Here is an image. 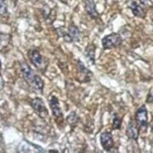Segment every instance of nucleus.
<instances>
[{
	"label": "nucleus",
	"mask_w": 153,
	"mask_h": 153,
	"mask_svg": "<svg viewBox=\"0 0 153 153\" xmlns=\"http://www.w3.org/2000/svg\"><path fill=\"white\" fill-rule=\"evenodd\" d=\"M20 69L23 76V79H25L27 84L29 86V88L33 91L39 94H43L45 83L44 80L41 79V76L35 74L34 71L31 69V67L28 65L26 62H23L20 63Z\"/></svg>",
	"instance_id": "obj_1"
},
{
	"label": "nucleus",
	"mask_w": 153,
	"mask_h": 153,
	"mask_svg": "<svg viewBox=\"0 0 153 153\" xmlns=\"http://www.w3.org/2000/svg\"><path fill=\"white\" fill-rule=\"evenodd\" d=\"M28 59L40 71L45 72L48 67V61L46 60V58L41 55V53L37 49H30L28 51Z\"/></svg>",
	"instance_id": "obj_2"
},
{
	"label": "nucleus",
	"mask_w": 153,
	"mask_h": 153,
	"mask_svg": "<svg viewBox=\"0 0 153 153\" xmlns=\"http://www.w3.org/2000/svg\"><path fill=\"white\" fill-rule=\"evenodd\" d=\"M102 48L103 49H111L120 46L122 45V37L118 33H111L102 39Z\"/></svg>",
	"instance_id": "obj_3"
},
{
	"label": "nucleus",
	"mask_w": 153,
	"mask_h": 153,
	"mask_svg": "<svg viewBox=\"0 0 153 153\" xmlns=\"http://www.w3.org/2000/svg\"><path fill=\"white\" fill-rule=\"evenodd\" d=\"M135 121L138 125L139 128L146 131L149 128V117H148V110L146 106L143 105L136 111L135 113Z\"/></svg>",
	"instance_id": "obj_4"
},
{
	"label": "nucleus",
	"mask_w": 153,
	"mask_h": 153,
	"mask_svg": "<svg viewBox=\"0 0 153 153\" xmlns=\"http://www.w3.org/2000/svg\"><path fill=\"white\" fill-rule=\"evenodd\" d=\"M30 106L33 109V111L36 113V114L40 117V118L45 119L46 117H48V111L46 109L45 102L43 101L42 98L40 97H35L33 99H31L30 101Z\"/></svg>",
	"instance_id": "obj_5"
},
{
	"label": "nucleus",
	"mask_w": 153,
	"mask_h": 153,
	"mask_svg": "<svg viewBox=\"0 0 153 153\" xmlns=\"http://www.w3.org/2000/svg\"><path fill=\"white\" fill-rule=\"evenodd\" d=\"M92 76L93 73L85 67L83 63L79 61L78 63H76V78H78V80L86 83V82H89L91 80Z\"/></svg>",
	"instance_id": "obj_6"
},
{
	"label": "nucleus",
	"mask_w": 153,
	"mask_h": 153,
	"mask_svg": "<svg viewBox=\"0 0 153 153\" xmlns=\"http://www.w3.org/2000/svg\"><path fill=\"white\" fill-rule=\"evenodd\" d=\"M48 101L50 104V108L52 111V114L55 118L58 119H62V111L60 107V102H59V99L55 96H51L48 98Z\"/></svg>",
	"instance_id": "obj_7"
},
{
	"label": "nucleus",
	"mask_w": 153,
	"mask_h": 153,
	"mask_svg": "<svg viewBox=\"0 0 153 153\" xmlns=\"http://www.w3.org/2000/svg\"><path fill=\"white\" fill-rule=\"evenodd\" d=\"M100 143L102 148L106 151H111V149H113V148L114 146V141L111 133L109 131L102 132L100 135Z\"/></svg>",
	"instance_id": "obj_8"
},
{
	"label": "nucleus",
	"mask_w": 153,
	"mask_h": 153,
	"mask_svg": "<svg viewBox=\"0 0 153 153\" xmlns=\"http://www.w3.org/2000/svg\"><path fill=\"white\" fill-rule=\"evenodd\" d=\"M139 131L140 128L138 125L136 124V121H133L131 119V121L128 122L127 129H126V135L128 139H131L134 141H137L139 137Z\"/></svg>",
	"instance_id": "obj_9"
},
{
	"label": "nucleus",
	"mask_w": 153,
	"mask_h": 153,
	"mask_svg": "<svg viewBox=\"0 0 153 153\" xmlns=\"http://www.w3.org/2000/svg\"><path fill=\"white\" fill-rule=\"evenodd\" d=\"M128 8L134 16L139 17V18H145L146 17V10L141 4H138L135 1H131L128 3Z\"/></svg>",
	"instance_id": "obj_10"
},
{
	"label": "nucleus",
	"mask_w": 153,
	"mask_h": 153,
	"mask_svg": "<svg viewBox=\"0 0 153 153\" xmlns=\"http://www.w3.org/2000/svg\"><path fill=\"white\" fill-rule=\"evenodd\" d=\"M84 9L87 14L89 15L92 19L98 18V13L96 8V3L94 0H84Z\"/></svg>",
	"instance_id": "obj_11"
},
{
	"label": "nucleus",
	"mask_w": 153,
	"mask_h": 153,
	"mask_svg": "<svg viewBox=\"0 0 153 153\" xmlns=\"http://www.w3.org/2000/svg\"><path fill=\"white\" fill-rule=\"evenodd\" d=\"M67 31H68L70 38H71V40H72V42H79V41L80 40L79 29L76 25H74V24L70 25L67 28Z\"/></svg>",
	"instance_id": "obj_12"
},
{
	"label": "nucleus",
	"mask_w": 153,
	"mask_h": 153,
	"mask_svg": "<svg viewBox=\"0 0 153 153\" xmlns=\"http://www.w3.org/2000/svg\"><path fill=\"white\" fill-rule=\"evenodd\" d=\"M85 57L91 62V63H95L96 59V46L94 45H89L84 50Z\"/></svg>",
	"instance_id": "obj_13"
},
{
	"label": "nucleus",
	"mask_w": 153,
	"mask_h": 153,
	"mask_svg": "<svg viewBox=\"0 0 153 153\" xmlns=\"http://www.w3.org/2000/svg\"><path fill=\"white\" fill-rule=\"evenodd\" d=\"M56 32L58 34V36L62 37L66 43H72V40H71V38H70V36H69L68 31L65 30V28H64V27H57L56 28Z\"/></svg>",
	"instance_id": "obj_14"
},
{
	"label": "nucleus",
	"mask_w": 153,
	"mask_h": 153,
	"mask_svg": "<svg viewBox=\"0 0 153 153\" xmlns=\"http://www.w3.org/2000/svg\"><path fill=\"white\" fill-rule=\"evenodd\" d=\"M66 121L71 127H75L79 123V116L75 111H72V113H70L69 115L66 117Z\"/></svg>",
	"instance_id": "obj_15"
},
{
	"label": "nucleus",
	"mask_w": 153,
	"mask_h": 153,
	"mask_svg": "<svg viewBox=\"0 0 153 153\" xmlns=\"http://www.w3.org/2000/svg\"><path fill=\"white\" fill-rule=\"evenodd\" d=\"M122 126V118L115 114H113V128L114 129H120Z\"/></svg>",
	"instance_id": "obj_16"
},
{
	"label": "nucleus",
	"mask_w": 153,
	"mask_h": 153,
	"mask_svg": "<svg viewBox=\"0 0 153 153\" xmlns=\"http://www.w3.org/2000/svg\"><path fill=\"white\" fill-rule=\"evenodd\" d=\"M0 5H1V8H0V13H1V16L3 17L8 13V7H7V3H6L5 0H0Z\"/></svg>",
	"instance_id": "obj_17"
},
{
	"label": "nucleus",
	"mask_w": 153,
	"mask_h": 153,
	"mask_svg": "<svg viewBox=\"0 0 153 153\" xmlns=\"http://www.w3.org/2000/svg\"><path fill=\"white\" fill-rule=\"evenodd\" d=\"M140 4L144 8H152L153 7V1L152 0H139Z\"/></svg>",
	"instance_id": "obj_18"
},
{
	"label": "nucleus",
	"mask_w": 153,
	"mask_h": 153,
	"mask_svg": "<svg viewBox=\"0 0 153 153\" xmlns=\"http://www.w3.org/2000/svg\"><path fill=\"white\" fill-rule=\"evenodd\" d=\"M146 103L153 104V87L151 88L150 91H149V93L148 94V97H146Z\"/></svg>",
	"instance_id": "obj_19"
},
{
	"label": "nucleus",
	"mask_w": 153,
	"mask_h": 153,
	"mask_svg": "<svg viewBox=\"0 0 153 153\" xmlns=\"http://www.w3.org/2000/svg\"><path fill=\"white\" fill-rule=\"evenodd\" d=\"M49 152H58V151H57V150H53V149H52V150H49Z\"/></svg>",
	"instance_id": "obj_20"
},
{
	"label": "nucleus",
	"mask_w": 153,
	"mask_h": 153,
	"mask_svg": "<svg viewBox=\"0 0 153 153\" xmlns=\"http://www.w3.org/2000/svg\"><path fill=\"white\" fill-rule=\"evenodd\" d=\"M152 1H153V0H152Z\"/></svg>",
	"instance_id": "obj_21"
}]
</instances>
